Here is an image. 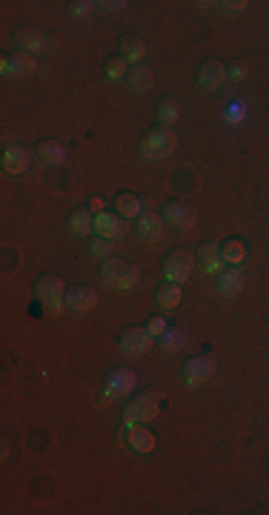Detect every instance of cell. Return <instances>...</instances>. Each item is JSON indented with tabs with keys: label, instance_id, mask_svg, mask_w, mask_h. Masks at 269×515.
<instances>
[{
	"label": "cell",
	"instance_id": "6da1fadb",
	"mask_svg": "<svg viewBox=\"0 0 269 515\" xmlns=\"http://www.w3.org/2000/svg\"><path fill=\"white\" fill-rule=\"evenodd\" d=\"M175 149H177V132H175L172 126H152V129L141 138V143H138V152H141V158H146V161H163V158H169Z\"/></svg>",
	"mask_w": 269,
	"mask_h": 515
},
{
	"label": "cell",
	"instance_id": "7a4b0ae2",
	"mask_svg": "<svg viewBox=\"0 0 269 515\" xmlns=\"http://www.w3.org/2000/svg\"><path fill=\"white\" fill-rule=\"evenodd\" d=\"M98 272H101V281L112 289H132L141 281V269L121 258H104Z\"/></svg>",
	"mask_w": 269,
	"mask_h": 515
},
{
	"label": "cell",
	"instance_id": "3957f363",
	"mask_svg": "<svg viewBox=\"0 0 269 515\" xmlns=\"http://www.w3.org/2000/svg\"><path fill=\"white\" fill-rule=\"evenodd\" d=\"M35 295L40 298V303L49 309L52 315L63 313V306H66V286L57 275H40V281L35 283Z\"/></svg>",
	"mask_w": 269,
	"mask_h": 515
},
{
	"label": "cell",
	"instance_id": "277c9868",
	"mask_svg": "<svg viewBox=\"0 0 269 515\" xmlns=\"http://www.w3.org/2000/svg\"><path fill=\"white\" fill-rule=\"evenodd\" d=\"M155 416H158V392L155 389L135 395L123 409L126 424H149V421H155Z\"/></svg>",
	"mask_w": 269,
	"mask_h": 515
},
{
	"label": "cell",
	"instance_id": "5b68a950",
	"mask_svg": "<svg viewBox=\"0 0 269 515\" xmlns=\"http://www.w3.org/2000/svg\"><path fill=\"white\" fill-rule=\"evenodd\" d=\"M192 266H195L192 252H187V249H172L163 258V278L166 281H175V283H184L192 275Z\"/></svg>",
	"mask_w": 269,
	"mask_h": 515
},
{
	"label": "cell",
	"instance_id": "8992f818",
	"mask_svg": "<svg viewBox=\"0 0 269 515\" xmlns=\"http://www.w3.org/2000/svg\"><path fill=\"white\" fill-rule=\"evenodd\" d=\"M135 386H138V375H135V369H129V367H118L115 372H109V378H106V392H104V398H101V401H115V398H123V395H129Z\"/></svg>",
	"mask_w": 269,
	"mask_h": 515
},
{
	"label": "cell",
	"instance_id": "52a82bcc",
	"mask_svg": "<svg viewBox=\"0 0 269 515\" xmlns=\"http://www.w3.org/2000/svg\"><path fill=\"white\" fill-rule=\"evenodd\" d=\"M135 235L146 244H158L166 238V221L163 215H155V212H141L135 218Z\"/></svg>",
	"mask_w": 269,
	"mask_h": 515
},
{
	"label": "cell",
	"instance_id": "ba28073f",
	"mask_svg": "<svg viewBox=\"0 0 269 515\" xmlns=\"http://www.w3.org/2000/svg\"><path fill=\"white\" fill-rule=\"evenodd\" d=\"M215 375V361L209 355H195L184 364V381L190 386H204Z\"/></svg>",
	"mask_w": 269,
	"mask_h": 515
},
{
	"label": "cell",
	"instance_id": "9c48e42d",
	"mask_svg": "<svg viewBox=\"0 0 269 515\" xmlns=\"http://www.w3.org/2000/svg\"><path fill=\"white\" fill-rule=\"evenodd\" d=\"M101 303L98 292L92 286H69L66 289V309H72V313H92V309Z\"/></svg>",
	"mask_w": 269,
	"mask_h": 515
},
{
	"label": "cell",
	"instance_id": "30bf717a",
	"mask_svg": "<svg viewBox=\"0 0 269 515\" xmlns=\"http://www.w3.org/2000/svg\"><path fill=\"white\" fill-rule=\"evenodd\" d=\"M152 341H155V338L146 332V327H126V330L121 332V338H118L121 349L129 352V355H146L149 347H152Z\"/></svg>",
	"mask_w": 269,
	"mask_h": 515
},
{
	"label": "cell",
	"instance_id": "8fae6325",
	"mask_svg": "<svg viewBox=\"0 0 269 515\" xmlns=\"http://www.w3.org/2000/svg\"><path fill=\"white\" fill-rule=\"evenodd\" d=\"M35 66H38V60L29 52H12V55L4 58V63H0V69H4L6 77H29L35 72Z\"/></svg>",
	"mask_w": 269,
	"mask_h": 515
},
{
	"label": "cell",
	"instance_id": "7c38bea8",
	"mask_svg": "<svg viewBox=\"0 0 269 515\" xmlns=\"http://www.w3.org/2000/svg\"><path fill=\"white\" fill-rule=\"evenodd\" d=\"M224 80H226V66L221 60L201 63V69H198V89L201 92H215L224 86Z\"/></svg>",
	"mask_w": 269,
	"mask_h": 515
},
{
	"label": "cell",
	"instance_id": "4fadbf2b",
	"mask_svg": "<svg viewBox=\"0 0 269 515\" xmlns=\"http://www.w3.org/2000/svg\"><path fill=\"white\" fill-rule=\"evenodd\" d=\"M163 221L177 227V229H190L195 224V212H192V206L184 203V200H169L163 206Z\"/></svg>",
	"mask_w": 269,
	"mask_h": 515
},
{
	"label": "cell",
	"instance_id": "5bb4252c",
	"mask_svg": "<svg viewBox=\"0 0 269 515\" xmlns=\"http://www.w3.org/2000/svg\"><path fill=\"white\" fill-rule=\"evenodd\" d=\"M123 232H126V227H123V218L118 212H98L95 215V235L109 238V241H121Z\"/></svg>",
	"mask_w": 269,
	"mask_h": 515
},
{
	"label": "cell",
	"instance_id": "9a60e30c",
	"mask_svg": "<svg viewBox=\"0 0 269 515\" xmlns=\"http://www.w3.org/2000/svg\"><path fill=\"white\" fill-rule=\"evenodd\" d=\"M12 40H15V46L21 49V52H43L46 49V38L40 35V29H32V26H21V29H15V35H12Z\"/></svg>",
	"mask_w": 269,
	"mask_h": 515
},
{
	"label": "cell",
	"instance_id": "2e32d148",
	"mask_svg": "<svg viewBox=\"0 0 269 515\" xmlns=\"http://www.w3.org/2000/svg\"><path fill=\"white\" fill-rule=\"evenodd\" d=\"M29 161H32V155H29V149H23V146H9V149H4V172L6 175H23L26 169H29Z\"/></svg>",
	"mask_w": 269,
	"mask_h": 515
},
{
	"label": "cell",
	"instance_id": "e0dca14e",
	"mask_svg": "<svg viewBox=\"0 0 269 515\" xmlns=\"http://www.w3.org/2000/svg\"><path fill=\"white\" fill-rule=\"evenodd\" d=\"M126 441H129V447L138 450V452H155V447H158L155 433H149V430L141 427V424H126Z\"/></svg>",
	"mask_w": 269,
	"mask_h": 515
},
{
	"label": "cell",
	"instance_id": "ac0fdd59",
	"mask_svg": "<svg viewBox=\"0 0 269 515\" xmlns=\"http://www.w3.org/2000/svg\"><path fill=\"white\" fill-rule=\"evenodd\" d=\"M184 300V289L181 283H175V281H163L158 289H155V303L160 309H177Z\"/></svg>",
	"mask_w": 269,
	"mask_h": 515
},
{
	"label": "cell",
	"instance_id": "d6986e66",
	"mask_svg": "<svg viewBox=\"0 0 269 515\" xmlns=\"http://www.w3.org/2000/svg\"><path fill=\"white\" fill-rule=\"evenodd\" d=\"M118 49H121V58L126 63H132V66H141V60L146 58V43L141 38H135V35H123Z\"/></svg>",
	"mask_w": 269,
	"mask_h": 515
},
{
	"label": "cell",
	"instance_id": "ffe728a7",
	"mask_svg": "<svg viewBox=\"0 0 269 515\" xmlns=\"http://www.w3.org/2000/svg\"><path fill=\"white\" fill-rule=\"evenodd\" d=\"M115 212L123 218V221H135L141 212H143V206H141V197L135 192H121L115 197Z\"/></svg>",
	"mask_w": 269,
	"mask_h": 515
},
{
	"label": "cell",
	"instance_id": "44dd1931",
	"mask_svg": "<svg viewBox=\"0 0 269 515\" xmlns=\"http://www.w3.org/2000/svg\"><path fill=\"white\" fill-rule=\"evenodd\" d=\"M221 258H224L226 266H241V264L249 258V249H246V244H243L241 238H229V241H224V246H221Z\"/></svg>",
	"mask_w": 269,
	"mask_h": 515
},
{
	"label": "cell",
	"instance_id": "7402d4cb",
	"mask_svg": "<svg viewBox=\"0 0 269 515\" xmlns=\"http://www.w3.org/2000/svg\"><path fill=\"white\" fill-rule=\"evenodd\" d=\"M69 229L75 232V235H80V238H86V235H92L95 232V218L89 215V210H83V206H77V210H72V215H69Z\"/></svg>",
	"mask_w": 269,
	"mask_h": 515
},
{
	"label": "cell",
	"instance_id": "603a6c76",
	"mask_svg": "<svg viewBox=\"0 0 269 515\" xmlns=\"http://www.w3.org/2000/svg\"><path fill=\"white\" fill-rule=\"evenodd\" d=\"M198 261L209 275H218L224 269V258H221V246L218 244H201L198 249Z\"/></svg>",
	"mask_w": 269,
	"mask_h": 515
},
{
	"label": "cell",
	"instance_id": "cb8c5ba5",
	"mask_svg": "<svg viewBox=\"0 0 269 515\" xmlns=\"http://www.w3.org/2000/svg\"><path fill=\"white\" fill-rule=\"evenodd\" d=\"M243 289V272L241 266H229L218 275V292L221 295H238Z\"/></svg>",
	"mask_w": 269,
	"mask_h": 515
},
{
	"label": "cell",
	"instance_id": "d4e9b609",
	"mask_svg": "<svg viewBox=\"0 0 269 515\" xmlns=\"http://www.w3.org/2000/svg\"><path fill=\"white\" fill-rule=\"evenodd\" d=\"M38 158L46 166H60V163H66V146L57 141H43V143H38Z\"/></svg>",
	"mask_w": 269,
	"mask_h": 515
},
{
	"label": "cell",
	"instance_id": "484cf974",
	"mask_svg": "<svg viewBox=\"0 0 269 515\" xmlns=\"http://www.w3.org/2000/svg\"><path fill=\"white\" fill-rule=\"evenodd\" d=\"M177 118H181V103L172 100V97H163L158 103V121H160V126H175Z\"/></svg>",
	"mask_w": 269,
	"mask_h": 515
},
{
	"label": "cell",
	"instance_id": "4316f807",
	"mask_svg": "<svg viewBox=\"0 0 269 515\" xmlns=\"http://www.w3.org/2000/svg\"><path fill=\"white\" fill-rule=\"evenodd\" d=\"M126 86L132 92H149L152 86V72L146 66H132V72L126 75Z\"/></svg>",
	"mask_w": 269,
	"mask_h": 515
},
{
	"label": "cell",
	"instance_id": "83f0119b",
	"mask_svg": "<svg viewBox=\"0 0 269 515\" xmlns=\"http://www.w3.org/2000/svg\"><path fill=\"white\" fill-rule=\"evenodd\" d=\"M184 344H187V332H181V330H166L160 335V349L163 352H177Z\"/></svg>",
	"mask_w": 269,
	"mask_h": 515
},
{
	"label": "cell",
	"instance_id": "f1b7e54d",
	"mask_svg": "<svg viewBox=\"0 0 269 515\" xmlns=\"http://www.w3.org/2000/svg\"><path fill=\"white\" fill-rule=\"evenodd\" d=\"M104 72H106V77H109V80H123V77L129 75V63L118 55V58H109V60H106Z\"/></svg>",
	"mask_w": 269,
	"mask_h": 515
},
{
	"label": "cell",
	"instance_id": "f546056e",
	"mask_svg": "<svg viewBox=\"0 0 269 515\" xmlns=\"http://www.w3.org/2000/svg\"><path fill=\"white\" fill-rule=\"evenodd\" d=\"M115 244H118V241H109V238H101V235H95L92 241H89V249H92V255H98V258H112V252H115Z\"/></svg>",
	"mask_w": 269,
	"mask_h": 515
},
{
	"label": "cell",
	"instance_id": "4dcf8cb0",
	"mask_svg": "<svg viewBox=\"0 0 269 515\" xmlns=\"http://www.w3.org/2000/svg\"><path fill=\"white\" fill-rule=\"evenodd\" d=\"M166 330H169V321H166L163 315H152V318L146 321V332H149L152 338H160Z\"/></svg>",
	"mask_w": 269,
	"mask_h": 515
},
{
	"label": "cell",
	"instance_id": "1f68e13d",
	"mask_svg": "<svg viewBox=\"0 0 269 515\" xmlns=\"http://www.w3.org/2000/svg\"><path fill=\"white\" fill-rule=\"evenodd\" d=\"M249 75V63L246 60H232L229 66H226V77L229 80H243Z\"/></svg>",
	"mask_w": 269,
	"mask_h": 515
},
{
	"label": "cell",
	"instance_id": "d6a6232c",
	"mask_svg": "<svg viewBox=\"0 0 269 515\" xmlns=\"http://www.w3.org/2000/svg\"><path fill=\"white\" fill-rule=\"evenodd\" d=\"M95 6H98V4H89V0L83 4V0H77V4H69V12H72L75 18H83V15H92Z\"/></svg>",
	"mask_w": 269,
	"mask_h": 515
},
{
	"label": "cell",
	"instance_id": "836d02e7",
	"mask_svg": "<svg viewBox=\"0 0 269 515\" xmlns=\"http://www.w3.org/2000/svg\"><path fill=\"white\" fill-rule=\"evenodd\" d=\"M246 6H249L246 0H232V4H221V9H224V12H232V15H235V12H243Z\"/></svg>",
	"mask_w": 269,
	"mask_h": 515
}]
</instances>
